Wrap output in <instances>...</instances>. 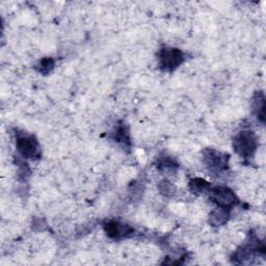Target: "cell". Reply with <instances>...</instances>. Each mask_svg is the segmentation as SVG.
<instances>
[{
    "label": "cell",
    "instance_id": "cell-1",
    "mask_svg": "<svg viewBox=\"0 0 266 266\" xmlns=\"http://www.w3.org/2000/svg\"><path fill=\"white\" fill-rule=\"evenodd\" d=\"M256 134L249 130H243L237 133L233 139V148L235 152L242 158H251L257 150Z\"/></svg>",
    "mask_w": 266,
    "mask_h": 266
},
{
    "label": "cell",
    "instance_id": "cell-2",
    "mask_svg": "<svg viewBox=\"0 0 266 266\" xmlns=\"http://www.w3.org/2000/svg\"><path fill=\"white\" fill-rule=\"evenodd\" d=\"M184 61V54L180 49L163 47L158 53V65L162 71L172 72Z\"/></svg>",
    "mask_w": 266,
    "mask_h": 266
},
{
    "label": "cell",
    "instance_id": "cell-3",
    "mask_svg": "<svg viewBox=\"0 0 266 266\" xmlns=\"http://www.w3.org/2000/svg\"><path fill=\"white\" fill-rule=\"evenodd\" d=\"M16 147L20 155L26 159H39L42 155L39 142L33 135L18 134L16 139Z\"/></svg>",
    "mask_w": 266,
    "mask_h": 266
},
{
    "label": "cell",
    "instance_id": "cell-4",
    "mask_svg": "<svg viewBox=\"0 0 266 266\" xmlns=\"http://www.w3.org/2000/svg\"><path fill=\"white\" fill-rule=\"evenodd\" d=\"M210 200L216 204L217 207H221L224 209L231 210L233 207L239 204V199L236 195L228 187L217 186L211 189Z\"/></svg>",
    "mask_w": 266,
    "mask_h": 266
},
{
    "label": "cell",
    "instance_id": "cell-5",
    "mask_svg": "<svg viewBox=\"0 0 266 266\" xmlns=\"http://www.w3.org/2000/svg\"><path fill=\"white\" fill-rule=\"evenodd\" d=\"M229 156L216 150L206 149L204 151V162L209 171L213 173H221L228 169Z\"/></svg>",
    "mask_w": 266,
    "mask_h": 266
},
{
    "label": "cell",
    "instance_id": "cell-6",
    "mask_svg": "<svg viewBox=\"0 0 266 266\" xmlns=\"http://www.w3.org/2000/svg\"><path fill=\"white\" fill-rule=\"evenodd\" d=\"M103 229L106 235L113 239L129 237L134 234V229L127 223L119 222L116 220H107L103 223Z\"/></svg>",
    "mask_w": 266,
    "mask_h": 266
},
{
    "label": "cell",
    "instance_id": "cell-7",
    "mask_svg": "<svg viewBox=\"0 0 266 266\" xmlns=\"http://www.w3.org/2000/svg\"><path fill=\"white\" fill-rule=\"evenodd\" d=\"M253 112L260 122L264 123L265 121V96L263 92H257L253 98Z\"/></svg>",
    "mask_w": 266,
    "mask_h": 266
},
{
    "label": "cell",
    "instance_id": "cell-8",
    "mask_svg": "<svg viewBox=\"0 0 266 266\" xmlns=\"http://www.w3.org/2000/svg\"><path fill=\"white\" fill-rule=\"evenodd\" d=\"M229 217H230V210L217 207L210 213L209 222L214 227H219L226 223Z\"/></svg>",
    "mask_w": 266,
    "mask_h": 266
},
{
    "label": "cell",
    "instance_id": "cell-9",
    "mask_svg": "<svg viewBox=\"0 0 266 266\" xmlns=\"http://www.w3.org/2000/svg\"><path fill=\"white\" fill-rule=\"evenodd\" d=\"M113 139L119 142V144H123L124 146L126 145H130V137H129V133L128 130L126 129V127L124 125H119L113 133H112Z\"/></svg>",
    "mask_w": 266,
    "mask_h": 266
},
{
    "label": "cell",
    "instance_id": "cell-10",
    "mask_svg": "<svg viewBox=\"0 0 266 266\" xmlns=\"http://www.w3.org/2000/svg\"><path fill=\"white\" fill-rule=\"evenodd\" d=\"M54 65H55V63H54V59L52 57H44L40 60L39 65L36 66V70L41 74L47 75L53 70Z\"/></svg>",
    "mask_w": 266,
    "mask_h": 266
},
{
    "label": "cell",
    "instance_id": "cell-11",
    "mask_svg": "<svg viewBox=\"0 0 266 266\" xmlns=\"http://www.w3.org/2000/svg\"><path fill=\"white\" fill-rule=\"evenodd\" d=\"M209 187V183L201 178H194L189 182V188L193 193H202Z\"/></svg>",
    "mask_w": 266,
    "mask_h": 266
},
{
    "label": "cell",
    "instance_id": "cell-12",
    "mask_svg": "<svg viewBox=\"0 0 266 266\" xmlns=\"http://www.w3.org/2000/svg\"><path fill=\"white\" fill-rule=\"evenodd\" d=\"M158 188L160 191V193L166 196V197H170L172 195L175 194V191H176V187L173 185V184L168 181V180H163L161 181L159 184H158Z\"/></svg>",
    "mask_w": 266,
    "mask_h": 266
},
{
    "label": "cell",
    "instance_id": "cell-13",
    "mask_svg": "<svg viewBox=\"0 0 266 266\" xmlns=\"http://www.w3.org/2000/svg\"><path fill=\"white\" fill-rule=\"evenodd\" d=\"M157 168L158 169H174L177 168V162L172 157H160L157 160Z\"/></svg>",
    "mask_w": 266,
    "mask_h": 266
}]
</instances>
